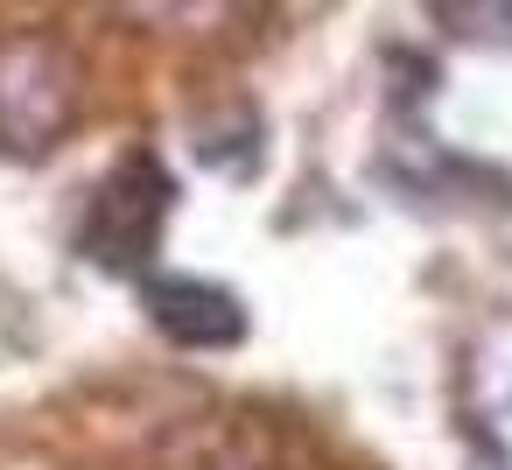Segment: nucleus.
<instances>
[{
  "label": "nucleus",
  "mask_w": 512,
  "mask_h": 470,
  "mask_svg": "<svg viewBox=\"0 0 512 470\" xmlns=\"http://www.w3.org/2000/svg\"><path fill=\"white\" fill-rule=\"evenodd\" d=\"M169 211H176L169 169H162L155 155H127V162L92 190V211H85V253H92L106 274H148L155 253H162Z\"/></svg>",
  "instance_id": "nucleus-1"
},
{
  "label": "nucleus",
  "mask_w": 512,
  "mask_h": 470,
  "mask_svg": "<svg viewBox=\"0 0 512 470\" xmlns=\"http://www.w3.org/2000/svg\"><path fill=\"white\" fill-rule=\"evenodd\" d=\"M71 120H78V64H71V50H57L43 36L0 50V148L36 155Z\"/></svg>",
  "instance_id": "nucleus-2"
},
{
  "label": "nucleus",
  "mask_w": 512,
  "mask_h": 470,
  "mask_svg": "<svg viewBox=\"0 0 512 470\" xmlns=\"http://www.w3.org/2000/svg\"><path fill=\"white\" fill-rule=\"evenodd\" d=\"M141 309L183 351H225V344L246 337V302L232 288H218V281H197V274H148Z\"/></svg>",
  "instance_id": "nucleus-3"
},
{
  "label": "nucleus",
  "mask_w": 512,
  "mask_h": 470,
  "mask_svg": "<svg viewBox=\"0 0 512 470\" xmlns=\"http://www.w3.org/2000/svg\"><path fill=\"white\" fill-rule=\"evenodd\" d=\"M463 470H512V449L484 428H470V449H463Z\"/></svg>",
  "instance_id": "nucleus-4"
}]
</instances>
